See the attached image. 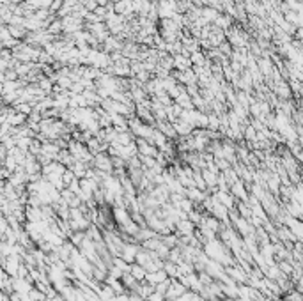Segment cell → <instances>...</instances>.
Instances as JSON below:
<instances>
[{
	"label": "cell",
	"mask_w": 303,
	"mask_h": 301,
	"mask_svg": "<svg viewBox=\"0 0 303 301\" xmlns=\"http://www.w3.org/2000/svg\"><path fill=\"white\" fill-rule=\"evenodd\" d=\"M137 152H140L142 156H149V158H156L158 151L153 144H145L144 140H138V145H137Z\"/></svg>",
	"instance_id": "cell-1"
},
{
	"label": "cell",
	"mask_w": 303,
	"mask_h": 301,
	"mask_svg": "<svg viewBox=\"0 0 303 301\" xmlns=\"http://www.w3.org/2000/svg\"><path fill=\"white\" fill-rule=\"evenodd\" d=\"M96 167H98L99 170H106V172H110V170H112V161H110L106 156L98 154V158H96Z\"/></svg>",
	"instance_id": "cell-2"
},
{
	"label": "cell",
	"mask_w": 303,
	"mask_h": 301,
	"mask_svg": "<svg viewBox=\"0 0 303 301\" xmlns=\"http://www.w3.org/2000/svg\"><path fill=\"white\" fill-rule=\"evenodd\" d=\"M216 179H218V175H216V172H213V170H202V181H204V184H215L216 183Z\"/></svg>",
	"instance_id": "cell-3"
},
{
	"label": "cell",
	"mask_w": 303,
	"mask_h": 301,
	"mask_svg": "<svg viewBox=\"0 0 303 301\" xmlns=\"http://www.w3.org/2000/svg\"><path fill=\"white\" fill-rule=\"evenodd\" d=\"M165 278H167L165 273H156V275H149V276H147L149 282H163Z\"/></svg>",
	"instance_id": "cell-4"
},
{
	"label": "cell",
	"mask_w": 303,
	"mask_h": 301,
	"mask_svg": "<svg viewBox=\"0 0 303 301\" xmlns=\"http://www.w3.org/2000/svg\"><path fill=\"white\" fill-rule=\"evenodd\" d=\"M255 135H257V133H255V129L250 126V128L247 129V136H245V138H247V140H254V138H255Z\"/></svg>",
	"instance_id": "cell-5"
},
{
	"label": "cell",
	"mask_w": 303,
	"mask_h": 301,
	"mask_svg": "<svg viewBox=\"0 0 303 301\" xmlns=\"http://www.w3.org/2000/svg\"><path fill=\"white\" fill-rule=\"evenodd\" d=\"M131 271H133V273H135V275H137V276H138V278H142V276H144V271H142V269H140V268H133V269H131Z\"/></svg>",
	"instance_id": "cell-6"
},
{
	"label": "cell",
	"mask_w": 303,
	"mask_h": 301,
	"mask_svg": "<svg viewBox=\"0 0 303 301\" xmlns=\"http://www.w3.org/2000/svg\"><path fill=\"white\" fill-rule=\"evenodd\" d=\"M64 181H66V183H71V181H73V174H71V172H67V174L64 175Z\"/></svg>",
	"instance_id": "cell-7"
}]
</instances>
